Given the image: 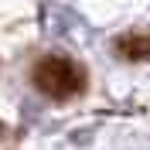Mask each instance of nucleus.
<instances>
[{
  "label": "nucleus",
  "mask_w": 150,
  "mask_h": 150,
  "mask_svg": "<svg viewBox=\"0 0 150 150\" xmlns=\"http://www.w3.org/2000/svg\"><path fill=\"white\" fill-rule=\"evenodd\" d=\"M34 82L38 89H45L48 96H55V99H65V96L79 92L82 89V72L75 62L68 58H45L34 72Z\"/></svg>",
  "instance_id": "obj_1"
}]
</instances>
